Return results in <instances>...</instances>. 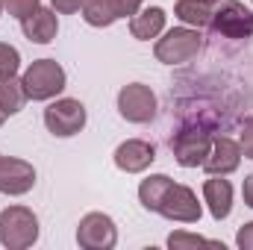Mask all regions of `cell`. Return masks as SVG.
<instances>
[{"label":"cell","mask_w":253,"mask_h":250,"mask_svg":"<svg viewBox=\"0 0 253 250\" xmlns=\"http://www.w3.org/2000/svg\"><path fill=\"white\" fill-rule=\"evenodd\" d=\"M39 242V218L27 206H6L0 212V245L9 250H27Z\"/></svg>","instance_id":"cell-1"},{"label":"cell","mask_w":253,"mask_h":250,"mask_svg":"<svg viewBox=\"0 0 253 250\" xmlns=\"http://www.w3.org/2000/svg\"><path fill=\"white\" fill-rule=\"evenodd\" d=\"M21 83H24V91L30 100H53L56 94H62L68 77L56 59H36L24 71Z\"/></svg>","instance_id":"cell-2"},{"label":"cell","mask_w":253,"mask_h":250,"mask_svg":"<svg viewBox=\"0 0 253 250\" xmlns=\"http://www.w3.org/2000/svg\"><path fill=\"white\" fill-rule=\"evenodd\" d=\"M200 47H203L200 30L183 24V27L168 30V33L156 42L153 53H156V59H159L162 65H186L200 53Z\"/></svg>","instance_id":"cell-3"},{"label":"cell","mask_w":253,"mask_h":250,"mask_svg":"<svg viewBox=\"0 0 253 250\" xmlns=\"http://www.w3.org/2000/svg\"><path fill=\"white\" fill-rule=\"evenodd\" d=\"M209 27L224 39H253V12L239 0H218Z\"/></svg>","instance_id":"cell-4"},{"label":"cell","mask_w":253,"mask_h":250,"mask_svg":"<svg viewBox=\"0 0 253 250\" xmlns=\"http://www.w3.org/2000/svg\"><path fill=\"white\" fill-rule=\"evenodd\" d=\"M156 215H162L168 221H177V224H197L200 215H203V206L197 203V194L189 186H180V183L171 180L165 194L159 197Z\"/></svg>","instance_id":"cell-5"},{"label":"cell","mask_w":253,"mask_h":250,"mask_svg":"<svg viewBox=\"0 0 253 250\" xmlns=\"http://www.w3.org/2000/svg\"><path fill=\"white\" fill-rule=\"evenodd\" d=\"M85 121H88L85 106H83L77 97H59V100H53V103L44 109V126H47V132L56 135V138H71V135H77V132L85 126Z\"/></svg>","instance_id":"cell-6"},{"label":"cell","mask_w":253,"mask_h":250,"mask_svg":"<svg viewBox=\"0 0 253 250\" xmlns=\"http://www.w3.org/2000/svg\"><path fill=\"white\" fill-rule=\"evenodd\" d=\"M156 109H159V100L153 88L144 83H129L118 91V112L129 124H150L156 118Z\"/></svg>","instance_id":"cell-7"},{"label":"cell","mask_w":253,"mask_h":250,"mask_svg":"<svg viewBox=\"0 0 253 250\" xmlns=\"http://www.w3.org/2000/svg\"><path fill=\"white\" fill-rule=\"evenodd\" d=\"M77 245L83 250H112L118 245V227L106 212H88L77 224Z\"/></svg>","instance_id":"cell-8"},{"label":"cell","mask_w":253,"mask_h":250,"mask_svg":"<svg viewBox=\"0 0 253 250\" xmlns=\"http://www.w3.org/2000/svg\"><path fill=\"white\" fill-rule=\"evenodd\" d=\"M212 132L200 129V126H186L180 129L174 138H171V150H174V159L183 165V168H197L206 162L209 150H212Z\"/></svg>","instance_id":"cell-9"},{"label":"cell","mask_w":253,"mask_h":250,"mask_svg":"<svg viewBox=\"0 0 253 250\" xmlns=\"http://www.w3.org/2000/svg\"><path fill=\"white\" fill-rule=\"evenodd\" d=\"M36 186V168L18 156H0V194L21 197Z\"/></svg>","instance_id":"cell-10"},{"label":"cell","mask_w":253,"mask_h":250,"mask_svg":"<svg viewBox=\"0 0 253 250\" xmlns=\"http://www.w3.org/2000/svg\"><path fill=\"white\" fill-rule=\"evenodd\" d=\"M239 165H242L239 141L230 138V135H215L212 138V150H209V156L203 162V171L209 177H227V174L239 171Z\"/></svg>","instance_id":"cell-11"},{"label":"cell","mask_w":253,"mask_h":250,"mask_svg":"<svg viewBox=\"0 0 253 250\" xmlns=\"http://www.w3.org/2000/svg\"><path fill=\"white\" fill-rule=\"evenodd\" d=\"M156 162V147L141 138H126L115 147V165L124 174H141Z\"/></svg>","instance_id":"cell-12"},{"label":"cell","mask_w":253,"mask_h":250,"mask_svg":"<svg viewBox=\"0 0 253 250\" xmlns=\"http://www.w3.org/2000/svg\"><path fill=\"white\" fill-rule=\"evenodd\" d=\"M21 30L24 36L33 42V44H50L59 33V18H56V9H44L39 6L30 18L21 21Z\"/></svg>","instance_id":"cell-13"},{"label":"cell","mask_w":253,"mask_h":250,"mask_svg":"<svg viewBox=\"0 0 253 250\" xmlns=\"http://www.w3.org/2000/svg\"><path fill=\"white\" fill-rule=\"evenodd\" d=\"M203 200H206L209 215L215 221L230 218V212H233V186H230V180H224V177L206 180L203 183Z\"/></svg>","instance_id":"cell-14"},{"label":"cell","mask_w":253,"mask_h":250,"mask_svg":"<svg viewBox=\"0 0 253 250\" xmlns=\"http://www.w3.org/2000/svg\"><path fill=\"white\" fill-rule=\"evenodd\" d=\"M165 9L162 6H147V9H138L132 18H129V33H132V39H138V42H150V39H156V36H162V30H165Z\"/></svg>","instance_id":"cell-15"},{"label":"cell","mask_w":253,"mask_h":250,"mask_svg":"<svg viewBox=\"0 0 253 250\" xmlns=\"http://www.w3.org/2000/svg\"><path fill=\"white\" fill-rule=\"evenodd\" d=\"M212 9H215V0H177L174 15H177L186 27L203 30V27H209V21H212Z\"/></svg>","instance_id":"cell-16"},{"label":"cell","mask_w":253,"mask_h":250,"mask_svg":"<svg viewBox=\"0 0 253 250\" xmlns=\"http://www.w3.org/2000/svg\"><path fill=\"white\" fill-rule=\"evenodd\" d=\"M27 91H24V83L18 80V74L12 77H0V109L6 115H18L27 103Z\"/></svg>","instance_id":"cell-17"},{"label":"cell","mask_w":253,"mask_h":250,"mask_svg":"<svg viewBox=\"0 0 253 250\" xmlns=\"http://www.w3.org/2000/svg\"><path fill=\"white\" fill-rule=\"evenodd\" d=\"M80 12H83V21L88 27H112L121 18L115 0H83Z\"/></svg>","instance_id":"cell-18"},{"label":"cell","mask_w":253,"mask_h":250,"mask_svg":"<svg viewBox=\"0 0 253 250\" xmlns=\"http://www.w3.org/2000/svg\"><path fill=\"white\" fill-rule=\"evenodd\" d=\"M168 183H171V177H165V174H150L147 180H141V186H138V200H141V206H144L147 212H156L159 197L165 194Z\"/></svg>","instance_id":"cell-19"},{"label":"cell","mask_w":253,"mask_h":250,"mask_svg":"<svg viewBox=\"0 0 253 250\" xmlns=\"http://www.w3.org/2000/svg\"><path fill=\"white\" fill-rule=\"evenodd\" d=\"M168 248L171 250H189V248H215L224 250L221 242H212V239H203V236H194V233H186V230H177L168 236Z\"/></svg>","instance_id":"cell-20"},{"label":"cell","mask_w":253,"mask_h":250,"mask_svg":"<svg viewBox=\"0 0 253 250\" xmlns=\"http://www.w3.org/2000/svg\"><path fill=\"white\" fill-rule=\"evenodd\" d=\"M18 68H21V53H18V47L0 42V77H12V74H18Z\"/></svg>","instance_id":"cell-21"},{"label":"cell","mask_w":253,"mask_h":250,"mask_svg":"<svg viewBox=\"0 0 253 250\" xmlns=\"http://www.w3.org/2000/svg\"><path fill=\"white\" fill-rule=\"evenodd\" d=\"M39 6H42V0H3V9H6L12 18H18V21L30 18Z\"/></svg>","instance_id":"cell-22"},{"label":"cell","mask_w":253,"mask_h":250,"mask_svg":"<svg viewBox=\"0 0 253 250\" xmlns=\"http://www.w3.org/2000/svg\"><path fill=\"white\" fill-rule=\"evenodd\" d=\"M239 147H242V156H245V159H253V118H248V121L242 124Z\"/></svg>","instance_id":"cell-23"},{"label":"cell","mask_w":253,"mask_h":250,"mask_svg":"<svg viewBox=\"0 0 253 250\" xmlns=\"http://www.w3.org/2000/svg\"><path fill=\"white\" fill-rule=\"evenodd\" d=\"M236 245H239L242 250H253V221L245 224V227L236 233Z\"/></svg>","instance_id":"cell-24"},{"label":"cell","mask_w":253,"mask_h":250,"mask_svg":"<svg viewBox=\"0 0 253 250\" xmlns=\"http://www.w3.org/2000/svg\"><path fill=\"white\" fill-rule=\"evenodd\" d=\"M115 6H118V15H121V18H126V15L132 18V15L144 6V0H115Z\"/></svg>","instance_id":"cell-25"},{"label":"cell","mask_w":253,"mask_h":250,"mask_svg":"<svg viewBox=\"0 0 253 250\" xmlns=\"http://www.w3.org/2000/svg\"><path fill=\"white\" fill-rule=\"evenodd\" d=\"M50 3H53V9L62 12V15H74V12L83 9V0H50Z\"/></svg>","instance_id":"cell-26"},{"label":"cell","mask_w":253,"mask_h":250,"mask_svg":"<svg viewBox=\"0 0 253 250\" xmlns=\"http://www.w3.org/2000/svg\"><path fill=\"white\" fill-rule=\"evenodd\" d=\"M242 194H245V203L253 209V174L245 177V183H242Z\"/></svg>","instance_id":"cell-27"},{"label":"cell","mask_w":253,"mask_h":250,"mask_svg":"<svg viewBox=\"0 0 253 250\" xmlns=\"http://www.w3.org/2000/svg\"><path fill=\"white\" fill-rule=\"evenodd\" d=\"M6 118H9V115H6V112L0 109V126H3V121H6Z\"/></svg>","instance_id":"cell-28"},{"label":"cell","mask_w":253,"mask_h":250,"mask_svg":"<svg viewBox=\"0 0 253 250\" xmlns=\"http://www.w3.org/2000/svg\"><path fill=\"white\" fill-rule=\"evenodd\" d=\"M0 15H3V0H0Z\"/></svg>","instance_id":"cell-29"},{"label":"cell","mask_w":253,"mask_h":250,"mask_svg":"<svg viewBox=\"0 0 253 250\" xmlns=\"http://www.w3.org/2000/svg\"><path fill=\"white\" fill-rule=\"evenodd\" d=\"M215 3H218V0H215Z\"/></svg>","instance_id":"cell-30"}]
</instances>
